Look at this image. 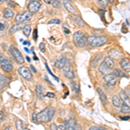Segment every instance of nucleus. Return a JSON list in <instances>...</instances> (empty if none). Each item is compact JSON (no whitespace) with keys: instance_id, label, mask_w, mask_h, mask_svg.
<instances>
[{"instance_id":"18","label":"nucleus","mask_w":130,"mask_h":130,"mask_svg":"<svg viewBox=\"0 0 130 130\" xmlns=\"http://www.w3.org/2000/svg\"><path fill=\"white\" fill-rule=\"evenodd\" d=\"M103 62L108 67V68L111 69V70H112V69H114V67L115 65V62H114V59H112L110 56H106V57H104Z\"/></svg>"},{"instance_id":"44","label":"nucleus","mask_w":130,"mask_h":130,"mask_svg":"<svg viewBox=\"0 0 130 130\" xmlns=\"http://www.w3.org/2000/svg\"><path fill=\"white\" fill-rule=\"evenodd\" d=\"M59 127H60L61 130H65V129H66V123H65V121H64L63 123H62V125L59 126Z\"/></svg>"},{"instance_id":"5","label":"nucleus","mask_w":130,"mask_h":130,"mask_svg":"<svg viewBox=\"0 0 130 130\" xmlns=\"http://www.w3.org/2000/svg\"><path fill=\"white\" fill-rule=\"evenodd\" d=\"M18 73L24 80L26 81H32L33 79V75L31 74L30 70H29L27 67H21L18 69Z\"/></svg>"},{"instance_id":"9","label":"nucleus","mask_w":130,"mask_h":130,"mask_svg":"<svg viewBox=\"0 0 130 130\" xmlns=\"http://www.w3.org/2000/svg\"><path fill=\"white\" fill-rule=\"evenodd\" d=\"M104 81H105L107 84L110 86H115L117 83V76L115 75L113 73H110V74L104 75Z\"/></svg>"},{"instance_id":"16","label":"nucleus","mask_w":130,"mask_h":130,"mask_svg":"<svg viewBox=\"0 0 130 130\" xmlns=\"http://www.w3.org/2000/svg\"><path fill=\"white\" fill-rule=\"evenodd\" d=\"M88 39H89V37H88L87 35L84 34L83 36V37L77 42L76 43H75V45L77 46V47H85L86 45L89 43V41H88Z\"/></svg>"},{"instance_id":"60","label":"nucleus","mask_w":130,"mask_h":130,"mask_svg":"<svg viewBox=\"0 0 130 130\" xmlns=\"http://www.w3.org/2000/svg\"><path fill=\"white\" fill-rule=\"evenodd\" d=\"M0 2H1V3H3V2H4V0H0Z\"/></svg>"},{"instance_id":"59","label":"nucleus","mask_w":130,"mask_h":130,"mask_svg":"<svg viewBox=\"0 0 130 130\" xmlns=\"http://www.w3.org/2000/svg\"><path fill=\"white\" fill-rule=\"evenodd\" d=\"M34 60H35V61H37V60H38V58H37L36 56H34Z\"/></svg>"},{"instance_id":"15","label":"nucleus","mask_w":130,"mask_h":130,"mask_svg":"<svg viewBox=\"0 0 130 130\" xmlns=\"http://www.w3.org/2000/svg\"><path fill=\"white\" fill-rule=\"evenodd\" d=\"M62 5H63L65 9L67 10V11H69L71 14H75V12L76 11H75V8L71 5L70 0H62Z\"/></svg>"},{"instance_id":"31","label":"nucleus","mask_w":130,"mask_h":130,"mask_svg":"<svg viewBox=\"0 0 130 130\" xmlns=\"http://www.w3.org/2000/svg\"><path fill=\"white\" fill-rule=\"evenodd\" d=\"M30 31H31V27H30V25H25V27L24 29H23V32H24V34L25 37H28L29 36H30Z\"/></svg>"},{"instance_id":"27","label":"nucleus","mask_w":130,"mask_h":130,"mask_svg":"<svg viewBox=\"0 0 130 130\" xmlns=\"http://www.w3.org/2000/svg\"><path fill=\"white\" fill-rule=\"evenodd\" d=\"M83 35H84V33H83L82 31H76L75 33H74V35H73V41H74L75 44L83 37Z\"/></svg>"},{"instance_id":"25","label":"nucleus","mask_w":130,"mask_h":130,"mask_svg":"<svg viewBox=\"0 0 130 130\" xmlns=\"http://www.w3.org/2000/svg\"><path fill=\"white\" fill-rule=\"evenodd\" d=\"M74 22H75V24H76L78 27H80V28H83V27L85 26L84 21L79 16H75V18H74Z\"/></svg>"},{"instance_id":"17","label":"nucleus","mask_w":130,"mask_h":130,"mask_svg":"<svg viewBox=\"0 0 130 130\" xmlns=\"http://www.w3.org/2000/svg\"><path fill=\"white\" fill-rule=\"evenodd\" d=\"M96 90H97V93H98V95H99L101 102H102L103 104H107V103H108V98H107L105 93L102 91V89H101L100 88H98V89H96Z\"/></svg>"},{"instance_id":"3","label":"nucleus","mask_w":130,"mask_h":130,"mask_svg":"<svg viewBox=\"0 0 130 130\" xmlns=\"http://www.w3.org/2000/svg\"><path fill=\"white\" fill-rule=\"evenodd\" d=\"M9 53H10V55L14 58V60H15L18 63H23V62H24V56H22L21 52L19 51V50L17 49V48L14 47V46H12V45L10 46Z\"/></svg>"},{"instance_id":"39","label":"nucleus","mask_w":130,"mask_h":130,"mask_svg":"<svg viewBox=\"0 0 130 130\" xmlns=\"http://www.w3.org/2000/svg\"><path fill=\"white\" fill-rule=\"evenodd\" d=\"M37 29H35L34 31H33V39H34L35 41H37Z\"/></svg>"},{"instance_id":"20","label":"nucleus","mask_w":130,"mask_h":130,"mask_svg":"<svg viewBox=\"0 0 130 130\" xmlns=\"http://www.w3.org/2000/svg\"><path fill=\"white\" fill-rule=\"evenodd\" d=\"M36 94H37V97L38 100H42L43 96V89L41 85H37L36 87Z\"/></svg>"},{"instance_id":"4","label":"nucleus","mask_w":130,"mask_h":130,"mask_svg":"<svg viewBox=\"0 0 130 130\" xmlns=\"http://www.w3.org/2000/svg\"><path fill=\"white\" fill-rule=\"evenodd\" d=\"M0 65H1V69L3 70L5 72H11L13 70V65L11 62H10L7 58H5L3 55H1L0 56Z\"/></svg>"},{"instance_id":"30","label":"nucleus","mask_w":130,"mask_h":130,"mask_svg":"<svg viewBox=\"0 0 130 130\" xmlns=\"http://www.w3.org/2000/svg\"><path fill=\"white\" fill-rule=\"evenodd\" d=\"M70 84L71 86V89H72L73 91H74L75 94H78L79 90H80V88H79L78 84H76V83H74V82H70Z\"/></svg>"},{"instance_id":"6","label":"nucleus","mask_w":130,"mask_h":130,"mask_svg":"<svg viewBox=\"0 0 130 130\" xmlns=\"http://www.w3.org/2000/svg\"><path fill=\"white\" fill-rule=\"evenodd\" d=\"M54 65H55V67L56 69H58V70H62L66 66L70 65V61H69V59L66 56H61L59 59L56 61Z\"/></svg>"},{"instance_id":"58","label":"nucleus","mask_w":130,"mask_h":130,"mask_svg":"<svg viewBox=\"0 0 130 130\" xmlns=\"http://www.w3.org/2000/svg\"><path fill=\"white\" fill-rule=\"evenodd\" d=\"M25 58H26V60L28 61V62H30V57H29V56H26Z\"/></svg>"},{"instance_id":"40","label":"nucleus","mask_w":130,"mask_h":130,"mask_svg":"<svg viewBox=\"0 0 130 130\" xmlns=\"http://www.w3.org/2000/svg\"><path fill=\"white\" fill-rule=\"evenodd\" d=\"M99 13H100L101 17L102 18V19H103V21H105V19H104V13H105V10L100 9V10H99Z\"/></svg>"},{"instance_id":"49","label":"nucleus","mask_w":130,"mask_h":130,"mask_svg":"<svg viewBox=\"0 0 130 130\" xmlns=\"http://www.w3.org/2000/svg\"><path fill=\"white\" fill-rule=\"evenodd\" d=\"M30 70H32V72H33V73H37V70H36V69H35V67L33 66V65H30Z\"/></svg>"},{"instance_id":"24","label":"nucleus","mask_w":130,"mask_h":130,"mask_svg":"<svg viewBox=\"0 0 130 130\" xmlns=\"http://www.w3.org/2000/svg\"><path fill=\"white\" fill-rule=\"evenodd\" d=\"M65 123H66V129L65 130H75V121L72 119H70L68 121H65Z\"/></svg>"},{"instance_id":"46","label":"nucleus","mask_w":130,"mask_h":130,"mask_svg":"<svg viewBox=\"0 0 130 130\" xmlns=\"http://www.w3.org/2000/svg\"><path fill=\"white\" fill-rule=\"evenodd\" d=\"M120 119L121 121H128L130 119V116H124V117H120Z\"/></svg>"},{"instance_id":"63","label":"nucleus","mask_w":130,"mask_h":130,"mask_svg":"<svg viewBox=\"0 0 130 130\" xmlns=\"http://www.w3.org/2000/svg\"><path fill=\"white\" fill-rule=\"evenodd\" d=\"M71 1H73V0H71Z\"/></svg>"},{"instance_id":"1","label":"nucleus","mask_w":130,"mask_h":130,"mask_svg":"<svg viewBox=\"0 0 130 130\" xmlns=\"http://www.w3.org/2000/svg\"><path fill=\"white\" fill-rule=\"evenodd\" d=\"M56 110L52 107H47L41 112L37 114V122L41 123H47L50 122L55 116Z\"/></svg>"},{"instance_id":"52","label":"nucleus","mask_w":130,"mask_h":130,"mask_svg":"<svg viewBox=\"0 0 130 130\" xmlns=\"http://www.w3.org/2000/svg\"><path fill=\"white\" fill-rule=\"evenodd\" d=\"M125 93H126V94H127V96H128V97L130 98V90H128V89H126Z\"/></svg>"},{"instance_id":"34","label":"nucleus","mask_w":130,"mask_h":130,"mask_svg":"<svg viewBox=\"0 0 130 130\" xmlns=\"http://www.w3.org/2000/svg\"><path fill=\"white\" fill-rule=\"evenodd\" d=\"M52 6L54 8H56V9H59V8H61V3L58 0H55L53 2V4H52Z\"/></svg>"},{"instance_id":"8","label":"nucleus","mask_w":130,"mask_h":130,"mask_svg":"<svg viewBox=\"0 0 130 130\" xmlns=\"http://www.w3.org/2000/svg\"><path fill=\"white\" fill-rule=\"evenodd\" d=\"M28 10L31 13H36L38 11V10L41 7V3L39 0H35V1H30L28 5Z\"/></svg>"},{"instance_id":"54","label":"nucleus","mask_w":130,"mask_h":130,"mask_svg":"<svg viewBox=\"0 0 130 130\" xmlns=\"http://www.w3.org/2000/svg\"><path fill=\"white\" fill-rule=\"evenodd\" d=\"M0 114H1V115H0V116H1V122H2V121H4V119H3V111H1V112H0Z\"/></svg>"},{"instance_id":"42","label":"nucleus","mask_w":130,"mask_h":130,"mask_svg":"<svg viewBox=\"0 0 130 130\" xmlns=\"http://www.w3.org/2000/svg\"><path fill=\"white\" fill-rule=\"evenodd\" d=\"M50 129L51 130H58V127L55 123H52V124L50 125Z\"/></svg>"},{"instance_id":"22","label":"nucleus","mask_w":130,"mask_h":130,"mask_svg":"<svg viewBox=\"0 0 130 130\" xmlns=\"http://www.w3.org/2000/svg\"><path fill=\"white\" fill-rule=\"evenodd\" d=\"M121 103H122V101H121L118 96H113L112 97V104L115 108H121Z\"/></svg>"},{"instance_id":"48","label":"nucleus","mask_w":130,"mask_h":130,"mask_svg":"<svg viewBox=\"0 0 130 130\" xmlns=\"http://www.w3.org/2000/svg\"><path fill=\"white\" fill-rule=\"evenodd\" d=\"M43 1H44L46 4L50 5V4H53V2L55 1V0H43Z\"/></svg>"},{"instance_id":"38","label":"nucleus","mask_w":130,"mask_h":130,"mask_svg":"<svg viewBox=\"0 0 130 130\" xmlns=\"http://www.w3.org/2000/svg\"><path fill=\"white\" fill-rule=\"evenodd\" d=\"M39 49H40L41 50V52H44L45 51V44L43 43H40V45H39Z\"/></svg>"},{"instance_id":"23","label":"nucleus","mask_w":130,"mask_h":130,"mask_svg":"<svg viewBox=\"0 0 130 130\" xmlns=\"http://www.w3.org/2000/svg\"><path fill=\"white\" fill-rule=\"evenodd\" d=\"M119 95H120L121 100L123 102L128 104V105L130 106V98L127 95V94H126L124 91H121L120 93H119Z\"/></svg>"},{"instance_id":"12","label":"nucleus","mask_w":130,"mask_h":130,"mask_svg":"<svg viewBox=\"0 0 130 130\" xmlns=\"http://www.w3.org/2000/svg\"><path fill=\"white\" fill-rule=\"evenodd\" d=\"M120 65L122 70H124L125 71L130 72V59L129 58H123L121 60Z\"/></svg>"},{"instance_id":"29","label":"nucleus","mask_w":130,"mask_h":130,"mask_svg":"<svg viewBox=\"0 0 130 130\" xmlns=\"http://www.w3.org/2000/svg\"><path fill=\"white\" fill-rule=\"evenodd\" d=\"M16 127L18 130H28L27 127H25L24 122L21 120H17L16 121Z\"/></svg>"},{"instance_id":"43","label":"nucleus","mask_w":130,"mask_h":130,"mask_svg":"<svg viewBox=\"0 0 130 130\" xmlns=\"http://www.w3.org/2000/svg\"><path fill=\"white\" fill-rule=\"evenodd\" d=\"M46 96H47V97H50V98L55 97V94L52 93V92H49V93L46 94Z\"/></svg>"},{"instance_id":"11","label":"nucleus","mask_w":130,"mask_h":130,"mask_svg":"<svg viewBox=\"0 0 130 130\" xmlns=\"http://www.w3.org/2000/svg\"><path fill=\"white\" fill-rule=\"evenodd\" d=\"M108 56H109L112 59L120 60L121 59V57H122V53L115 49H111L109 51H108Z\"/></svg>"},{"instance_id":"13","label":"nucleus","mask_w":130,"mask_h":130,"mask_svg":"<svg viewBox=\"0 0 130 130\" xmlns=\"http://www.w3.org/2000/svg\"><path fill=\"white\" fill-rule=\"evenodd\" d=\"M98 70H99V72L101 73V74L106 75L108 74H110L109 72H110L111 69L108 68V67L103 62H101V64L99 65V67H98Z\"/></svg>"},{"instance_id":"19","label":"nucleus","mask_w":130,"mask_h":130,"mask_svg":"<svg viewBox=\"0 0 130 130\" xmlns=\"http://www.w3.org/2000/svg\"><path fill=\"white\" fill-rule=\"evenodd\" d=\"M14 17V12L12 10H10V8H6V9L4 10V18L7 20H10L12 18Z\"/></svg>"},{"instance_id":"47","label":"nucleus","mask_w":130,"mask_h":130,"mask_svg":"<svg viewBox=\"0 0 130 130\" xmlns=\"http://www.w3.org/2000/svg\"><path fill=\"white\" fill-rule=\"evenodd\" d=\"M8 5L11 6V7H15L16 4H14V2H12V1H9V3H8Z\"/></svg>"},{"instance_id":"36","label":"nucleus","mask_w":130,"mask_h":130,"mask_svg":"<svg viewBox=\"0 0 130 130\" xmlns=\"http://www.w3.org/2000/svg\"><path fill=\"white\" fill-rule=\"evenodd\" d=\"M49 24H61V21L59 19H52L49 21V23H48Z\"/></svg>"},{"instance_id":"51","label":"nucleus","mask_w":130,"mask_h":130,"mask_svg":"<svg viewBox=\"0 0 130 130\" xmlns=\"http://www.w3.org/2000/svg\"><path fill=\"white\" fill-rule=\"evenodd\" d=\"M122 32L126 33L127 32V28L125 27V24H122Z\"/></svg>"},{"instance_id":"53","label":"nucleus","mask_w":130,"mask_h":130,"mask_svg":"<svg viewBox=\"0 0 130 130\" xmlns=\"http://www.w3.org/2000/svg\"><path fill=\"white\" fill-rule=\"evenodd\" d=\"M63 29H64V32L66 33V34H70V31L68 29H66V28H65V27H63Z\"/></svg>"},{"instance_id":"62","label":"nucleus","mask_w":130,"mask_h":130,"mask_svg":"<svg viewBox=\"0 0 130 130\" xmlns=\"http://www.w3.org/2000/svg\"><path fill=\"white\" fill-rule=\"evenodd\" d=\"M80 1H84V0H80Z\"/></svg>"},{"instance_id":"56","label":"nucleus","mask_w":130,"mask_h":130,"mask_svg":"<svg viewBox=\"0 0 130 130\" xmlns=\"http://www.w3.org/2000/svg\"><path fill=\"white\" fill-rule=\"evenodd\" d=\"M24 50H25V51L27 52V53H30V51H29V50L27 49V48H24Z\"/></svg>"},{"instance_id":"50","label":"nucleus","mask_w":130,"mask_h":130,"mask_svg":"<svg viewBox=\"0 0 130 130\" xmlns=\"http://www.w3.org/2000/svg\"><path fill=\"white\" fill-rule=\"evenodd\" d=\"M23 44L25 45V46H29V45L30 44V43L29 41H24V43H23Z\"/></svg>"},{"instance_id":"55","label":"nucleus","mask_w":130,"mask_h":130,"mask_svg":"<svg viewBox=\"0 0 130 130\" xmlns=\"http://www.w3.org/2000/svg\"><path fill=\"white\" fill-rule=\"evenodd\" d=\"M114 1H115V0H108V3H110V4H113V3H114Z\"/></svg>"},{"instance_id":"45","label":"nucleus","mask_w":130,"mask_h":130,"mask_svg":"<svg viewBox=\"0 0 130 130\" xmlns=\"http://www.w3.org/2000/svg\"><path fill=\"white\" fill-rule=\"evenodd\" d=\"M74 129L75 130H81V126L79 125V124H77L76 122H75V127H74Z\"/></svg>"},{"instance_id":"10","label":"nucleus","mask_w":130,"mask_h":130,"mask_svg":"<svg viewBox=\"0 0 130 130\" xmlns=\"http://www.w3.org/2000/svg\"><path fill=\"white\" fill-rule=\"evenodd\" d=\"M62 74L64 75V76H66L67 78H69V79H71V80L75 79V77L74 70L71 68V66H70V65L62 69Z\"/></svg>"},{"instance_id":"14","label":"nucleus","mask_w":130,"mask_h":130,"mask_svg":"<svg viewBox=\"0 0 130 130\" xmlns=\"http://www.w3.org/2000/svg\"><path fill=\"white\" fill-rule=\"evenodd\" d=\"M25 27L24 24H23V23H19V24H14L13 26L10 27V29L9 30V34L10 35H12L14 34V33H16L17 31H18L21 29H24Z\"/></svg>"},{"instance_id":"26","label":"nucleus","mask_w":130,"mask_h":130,"mask_svg":"<svg viewBox=\"0 0 130 130\" xmlns=\"http://www.w3.org/2000/svg\"><path fill=\"white\" fill-rule=\"evenodd\" d=\"M0 86H1V89H3L5 87L6 85L8 84V82H9V79H8V77H6L5 76V75H0Z\"/></svg>"},{"instance_id":"32","label":"nucleus","mask_w":130,"mask_h":130,"mask_svg":"<svg viewBox=\"0 0 130 130\" xmlns=\"http://www.w3.org/2000/svg\"><path fill=\"white\" fill-rule=\"evenodd\" d=\"M113 74L115 75H116L117 77H126V75L121 70H119V69H115V70L113 71Z\"/></svg>"},{"instance_id":"28","label":"nucleus","mask_w":130,"mask_h":130,"mask_svg":"<svg viewBox=\"0 0 130 130\" xmlns=\"http://www.w3.org/2000/svg\"><path fill=\"white\" fill-rule=\"evenodd\" d=\"M121 112L124 113V114H127V113H130V106L128 104L125 103V102H122L121 106Z\"/></svg>"},{"instance_id":"33","label":"nucleus","mask_w":130,"mask_h":130,"mask_svg":"<svg viewBox=\"0 0 130 130\" xmlns=\"http://www.w3.org/2000/svg\"><path fill=\"white\" fill-rule=\"evenodd\" d=\"M97 5L100 6L101 8H106L108 6V0H96Z\"/></svg>"},{"instance_id":"7","label":"nucleus","mask_w":130,"mask_h":130,"mask_svg":"<svg viewBox=\"0 0 130 130\" xmlns=\"http://www.w3.org/2000/svg\"><path fill=\"white\" fill-rule=\"evenodd\" d=\"M31 17H32V13L28 10V11L23 12L22 14L17 15V17L15 18V21L17 23H18V24H19V23H24L25 21L30 20L31 18Z\"/></svg>"},{"instance_id":"2","label":"nucleus","mask_w":130,"mask_h":130,"mask_svg":"<svg viewBox=\"0 0 130 130\" xmlns=\"http://www.w3.org/2000/svg\"><path fill=\"white\" fill-rule=\"evenodd\" d=\"M89 44L92 47H100L107 42V37L104 36H91L89 37Z\"/></svg>"},{"instance_id":"21","label":"nucleus","mask_w":130,"mask_h":130,"mask_svg":"<svg viewBox=\"0 0 130 130\" xmlns=\"http://www.w3.org/2000/svg\"><path fill=\"white\" fill-rule=\"evenodd\" d=\"M101 58H102V54H97V55H95L94 56L93 59L91 61V66L93 67V68L97 66L99 62L101 61Z\"/></svg>"},{"instance_id":"41","label":"nucleus","mask_w":130,"mask_h":130,"mask_svg":"<svg viewBox=\"0 0 130 130\" xmlns=\"http://www.w3.org/2000/svg\"><path fill=\"white\" fill-rule=\"evenodd\" d=\"M103 32V30H92V33L93 34H101V33Z\"/></svg>"},{"instance_id":"61","label":"nucleus","mask_w":130,"mask_h":130,"mask_svg":"<svg viewBox=\"0 0 130 130\" xmlns=\"http://www.w3.org/2000/svg\"><path fill=\"white\" fill-rule=\"evenodd\" d=\"M30 1H35V0H30Z\"/></svg>"},{"instance_id":"37","label":"nucleus","mask_w":130,"mask_h":130,"mask_svg":"<svg viewBox=\"0 0 130 130\" xmlns=\"http://www.w3.org/2000/svg\"><path fill=\"white\" fill-rule=\"evenodd\" d=\"M5 24H4L3 22H1V24H0V31H1V36H3V32L5 33Z\"/></svg>"},{"instance_id":"35","label":"nucleus","mask_w":130,"mask_h":130,"mask_svg":"<svg viewBox=\"0 0 130 130\" xmlns=\"http://www.w3.org/2000/svg\"><path fill=\"white\" fill-rule=\"evenodd\" d=\"M89 130H105V128L102 127H99V126H93L90 127Z\"/></svg>"},{"instance_id":"57","label":"nucleus","mask_w":130,"mask_h":130,"mask_svg":"<svg viewBox=\"0 0 130 130\" xmlns=\"http://www.w3.org/2000/svg\"><path fill=\"white\" fill-rule=\"evenodd\" d=\"M4 130H11V129H10V127H5V128L4 129Z\"/></svg>"}]
</instances>
